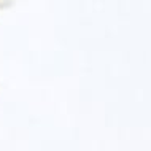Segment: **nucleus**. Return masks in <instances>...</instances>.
<instances>
[]
</instances>
